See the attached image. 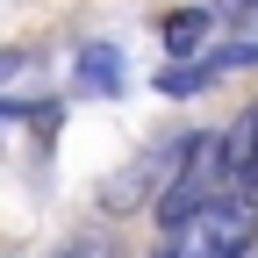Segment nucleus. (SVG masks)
Instances as JSON below:
<instances>
[{"label":"nucleus","instance_id":"obj_7","mask_svg":"<svg viewBox=\"0 0 258 258\" xmlns=\"http://www.w3.org/2000/svg\"><path fill=\"white\" fill-rule=\"evenodd\" d=\"M57 258H108V244H101V237H79V244H64Z\"/></svg>","mask_w":258,"mask_h":258},{"label":"nucleus","instance_id":"obj_1","mask_svg":"<svg viewBox=\"0 0 258 258\" xmlns=\"http://www.w3.org/2000/svg\"><path fill=\"white\" fill-rule=\"evenodd\" d=\"M251 244H258V208L244 194H222L201 215H186L158 258H251Z\"/></svg>","mask_w":258,"mask_h":258},{"label":"nucleus","instance_id":"obj_3","mask_svg":"<svg viewBox=\"0 0 258 258\" xmlns=\"http://www.w3.org/2000/svg\"><path fill=\"white\" fill-rule=\"evenodd\" d=\"M222 165H230V186L251 201V194H258V108H244L237 129L222 137Z\"/></svg>","mask_w":258,"mask_h":258},{"label":"nucleus","instance_id":"obj_4","mask_svg":"<svg viewBox=\"0 0 258 258\" xmlns=\"http://www.w3.org/2000/svg\"><path fill=\"white\" fill-rule=\"evenodd\" d=\"M72 79H79V93L108 101V93L122 86V57H115L108 43H86V50H79V64H72Z\"/></svg>","mask_w":258,"mask_h":258},{"label":"nucleus","instance_id":"obj_5","mask_svg":"<svg viewBox=\"0 0 258 258\" xmlns=\"http://www.w3.org/2000/svg\"><path fill=\"white\" fill-rule=\"evenodd\" d=\"M208 29H215L208 8H179V15H165V50L194 64V57H201V43H208Z\"/></svg>","mask_w":258,"mask_h":258},{"label":"nucleus","instance_id":"obj_6","mask_svg":"<svg viewBox=\"0 0 258 258\" xmlns=\"http://www.w3.org/2000/svg\"><path fill=\"white\" fill-rule=\"evenodd\" d=\"M215 15H230V22H258V0H215Z\"/></svg>","mask_w":258,"mask_h":258},{"label":"nucleus","instance_id":"obj_2","mask_svg":"<svg viewBox=\"0 0 258 258\" xmlns=\"http://www.w3.org/2000/svg\"><path fill=\"white\" fill-rule=\"evenodd\" d=\"M258 64V43H230V50H208V57H194V64H172L165 72V93H194V86H208L222 72H251Z\"/></svg>","mask_w":258,"mask_h":258}]
</instances>
